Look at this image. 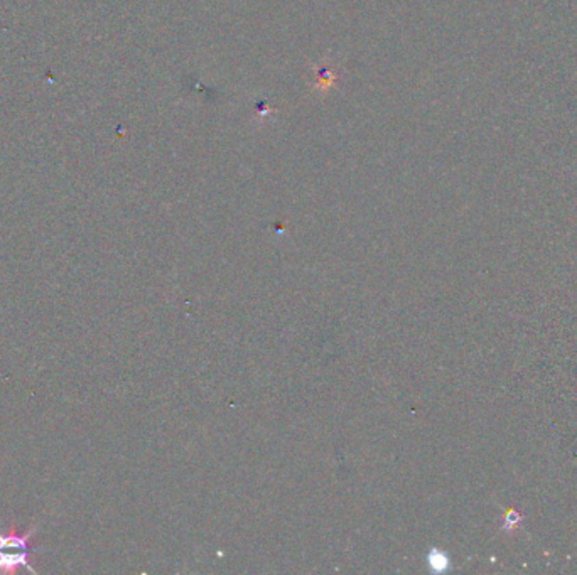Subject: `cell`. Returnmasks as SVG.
Wrapping results in <instances>:
<instances>
[{"label":"cell","mask_w":577,"mask_h":575,"mask_svg":"<svg viewBox=\"0 0 577 575\" xmlns=\"http://www.w3.org/2000/svg\"><path fill=\"white\" fill-rule=\"evenodd\" d=\"M38 526H32L29 531H17L16 526H10L7 533L0 531V572L14 574L17 569H27L36 574L34 567H31V557L36 550L31 547V540Z\"/></svg>","instance_id":"1"},{"label":"cell","mask_w":577,"mask_h":575,"mask_svg":"<svg viewBox=\"0 0 577 575\" xmlns=\"http://www.w3.org/2000/svg\"><path fill=\"white\" fill-rule=\"evenodd\" d=\"M520 515H518L517 511H515V509H511V511H508V515H507V520H505V530H513L515 526L518 525V523H520Z\"/></svg>","instance_id":"2"}]
</instances>
